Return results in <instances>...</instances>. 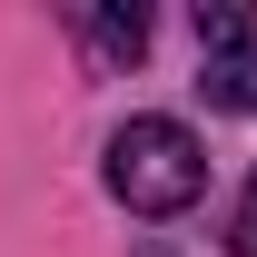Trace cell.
<instances>
[{
  "label": "cell",
  "mask_w": 257,
  "mask_h": 257,
  "mask_svg": "<svg viewBox=\"0 0 257 257\" xmlns=\"http://www.w3.org/2000/svg\"><path fill=\"white\" fill-rule=\"evenodd\" d=\"M99 178H109V198H119L128 218H178V208H198V188H208V149H198L188 119H119L109 128V159H99Z\"/></svg>",
  "instance_id": "6da1fadb"
},
{
  "label": "cell",
  "mask_w": 257,
  "mask_h": 257,
  "mask_svg": "<svg viewBox=\"0 0 257 257\" xmlns=\"http://www.w3.org/2000/svg\"><path fill=\"white\" fill-rule=\"evenodd\" d=\"M198 89L208 109L257 119V0H198Z\"/></svg>",
  "instance_id": "7a4b0ae2"
},
{
  "label": "cell",
  "mask_w": 257,
  "mask_h": 257,
  "mask_svg": "<svg viewBox=\"0 0 257 257\" xmlns=\"http://www.w3.org/2000/svg\"><path fill=\"white\" fill-rule=\"evenodd\" d=\"M79 30H89L99 60H139V50H149V10H139V0H128V10H79Z\"/></svg>",
  "instance_id": "3957f363"
},
{
  "label": "cell",
  "mask_w": 257,
  "mask_h": 257,
  "mask_svg": "<svg viewBox=\"0 0 257 257\" xmlns=\"http://www.w3.org/2000/svg\"><path fill=\"white\" fill-rule=\"evenodd\" d=\"M227 257H257V168H247V198H237V218H227Z\"/></svg>",
  "instance_id": "277c9868"
}]
</instances>
